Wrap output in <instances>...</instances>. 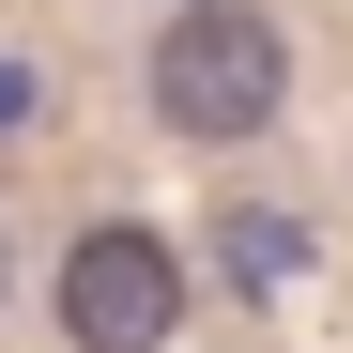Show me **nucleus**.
Returning <instances> with one entry per match:
<instances>
[{"label":"nucleus","mask_w":353,"mask_h":353,"mask_svg":"<svg viewBox=\"0 0 353 353\" xmlns=\"http://www.w3.org/2000/svg\"><path fill=\"white\" fill-rule=\"evenodd\" d=\"M276 92H292V46H276V16H246V0H185V16L154 31V123L261 139Z\"/></svg>","instance_id":"obj_1"},{"label":"nucleus","mask_w":353,"mask_h":353,"mask_svg":"<svg viewBox=\"0 0 353 353\" xmlns=\"http://www.w3.org/2000/svg\"><path fill=\"white\" fill-rule=\"evenodd\" d=\"M169 323H185V261H169V230L108 215L62 246V338L77 353H169Z\"/></svg>","instance_id":"obj_2"},{"label":"nucleus","mask_w":353,"mask_h":353,"mask_svg":"<svg viewBox=\"0 0 353 353\" xmlns=\"http://www.w3.org/2000/svg\"><path fill=\"white\" fill-rule=\"evenodd\" d=\"M215 246H230V276H246V292H276L292 261H307V230H292V215H230Z\"/></svg>","instance_id":"obj_3"}]
</instances>
